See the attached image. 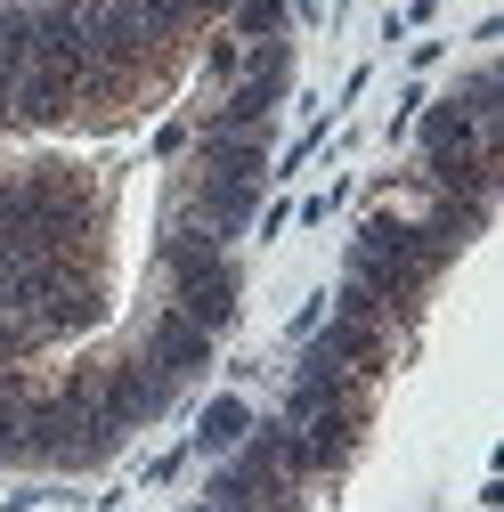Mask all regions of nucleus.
Wrapping results in <instances>:
<instances>
[{
    "mask_svg": "<svg viewBox=\"0 0 504 512\" xmlns=\"http://www.w3.org/2000/svg\"><path fill=\"white\" fill-rule=\"evenodd\" d=\"M326 309H334V326H318L309 342H318L334 366H350V374H366V382H374V374L391 366V317L374 309V293H366L358 277H342V293H334Z\"/></svg>",
    "mask_w": 504,
    "mask_h": 512,
    "instance_id": "nucleus-1",
    "label": "nucleus"
},
{
    "mask_svg": "<svg viewBox=\"0 0 504 512\" xmlns=\"http://www.w3.org/2000/svg\"><path fill=\"white\" fill-rule=\"evenodd\" d=\"M171 399H179V382L171 374H155L147 358H106L98 366V382H90V415H106L114 431H147V423H163L171 415Z\"/></svg>",
    "mask_w": 504,
    "mask_h": 512,
    "instance_id": "nucleus-2",
    "label": "nucleus"
},
{
    "mask_svg": "<svg viewBox=\"0 0 504 512\" xmlns=\"http://www.w3.org/2000/svg\"><path fill=\"white\" fill-rule=\"evenodd\" d=\"M0 114H9V131H66V122H82V74L25 66L0 98Z\"/></svg>",
    "mask_w": 504,
    "mask_h": 512,
    "instance_id": "nucleus-3",
    "label": "nucleus"
},
{
    "mask_svg": "<svg viewBox=\"0 0 504 512\" xmlns=\"http://www.w3.org/2000/svg\"><path fill=\"white\" fill-rule=\"evenodd\" d=\"M171 285V309L187 317V326H204L212 342L236 326V309H244V285H236V261L220 252V261H204V269H179V277H163Z\"/></svg>",
    "mask_w": 504,
    "mask_h": 512,
    "instance_id": "nucleus-4",
    "label": "nucleus"
},
{
    "mask_svg": "<svg viewBox=\"0 0 504 512\" xmlns=\"http://www.w3.org/2000/svg\"><path fill=\"white\" fill-rule=\"evenodd\" d=\"M326 407H366V374L334 366L318 342H301V366H293V391H285V423H309Z\"/></svg>",
    "mask_w": 504,
    "mask_h": 512,
    "instance_id": "nucleus-5",
    "label": "nucleus"
},
{
    "mask_svg": "<svg viewBox=\"0 0 504 512\" xmlns=\"http://www.w3.org/2000/svg\"><path fill=\"white\" fill-rule=\"evenodd\" d=\"M139 358H147L155 374H171V382H196V374H212V334L187 326V317L163 301V309L147 317V334H139Z\"/></svg>",
    "mask_w": 504,
    "mask_h": 512,
    "instance_id": "nucleus-6",
    "label": "nucleus"
},
{
    "mask_svg": "<svg viewBox=\"0 0 504 512\" xmlns=\"http://www.w3.org/2000/svg\"><path fill=\"white\" fill-rule=\"evenodd\" d=\"M179 212L196 220L212 244H236L252 220H261V187H252V179H187V204Z\"/></svg>",
    "mask_w": 504,
    "mask_h": 512,
    "instance_id": "nucleus-7",
    "label": "nucleus"
},
{
    "mask_svg": "<svg viewBox=\"0 0 504 512\" xmlns=\"http://www.w3.org/2000/svg\"><path fill=\"white\" fill-rule=\"evenodd\" d=\"M244 431H252V407H244L236 391H220V399L196 415V439H187V447H196V456H236Z\"/></svg>",
    "mask_w": 504,
    "mask_h": 512,
    "instance_id": "nucleus-8",
    "label": "nucleus"
},
{
    "mask_svg": "<svg viewBox=\"0 0 504 512\" xmlns=\"http://www.w3.org/2000/svg\"><path fill=\"white\" fill-rule=\"evenodd\" d=\"M285 25H293V0H236V9H228V33H236L244 49L285 41Z\"/></svg>",
    "mask_w": 504,
    "mask_h": 512,
    "instance_id": "nucleus-9",
    "label": "nucleus"
},
{
    "mask_svg": "<svg viewBox=\"0 0 504 512\" xmlns=\"http://www.w3.org/2000/svg\"><path fill=\"white\" fill-rule=\"evenodd\" d=\"M480 131H488V122H472L456 98H439V106H423V131H415V139H423V155H439V147H464V139H480Z\"/></svg>",
    "mask_w": 504,
    "mask_h": 512,
    "instance_id": "nucleus-10",
    "label": "nucleus"
},
{
    "mask_svg": "<svg viewBox=\"0 0 504 512\" xmlns=\"http://www.w3.org/2000/svg\"><path fill=\"white\" fill-rule=\"evenodd\" d=\"M204 74H212L220 90L244 74V41H236V33H212V49H204Z\"/></svg>",
    "mask_w": 504,
    "mask_h": 512,
    "instance_id": "nucleus-11",
    "label": "nucleus"
},
{
    "mask_svg": "<svg viewBox=\"0 0 504 512\" xmlns=\"http://www.w3.org/2000/svg\"><path fill=\"white\" fill-rule=\"evenodd\" d=\"M187 456H196V447H171V456H155V464H147V488H171V480L187 472Z\"/></svg>",
    "mask_w": 504,
    "mask_h": 512,
    "instance_id": "nucleus-12",
    "label": "nucleus"
},
{
    "mask_svg": "<svg viewBox=\"0 0 504 512\" xmlns=\"http://www.w3.org/2000/svg\"><path fill=\"white\" fill-rule=\"evenodd\" d=\"M0 464L17 472V407H9V399H0Z\"/></svg>",
    "mask_w": 504,
    "mask_h": 512,
    "instance_id": "nucleus-13",
    "label": "nucleus"
},
{
    "mask_svg": "<svg viewBox=\"0 0 504 512\" xmlns=\"http://www.w3.org/2000/svg\"><path fill=\"white\" fill-rule=\"evenodd\" d=\"M318 326H326V301H301V309H293V342H309Z\"/></svg>",
    "mask_w": 504,
    "mask_h": 512,
    "instance_id": "nucleus-14",
    "label": "nucleus"
},
{
    "mask_svg": "<svg viewBox=\"0 0 504 512\" xmlns=\"http://www.w3.org/2000/svg\"><path fill=\"white\" fill-rule=\"evenodd\" d=\"M187 139H196V131H187V122H163V131H155V155H179Z\"/></svg>",
    "mask_w": 504,
    "mask_h": 512,
    "instance_id": "nucleus-15",
    "label": "nucleus"
},
{
    "mask_svg": "<svg viewBox=\"0 0 504 512\" xmlns=\"http://www.w3.org/2000/svg\"><path fill=\"white\" fill-rule=\"evenodd\" d=\"M187 512H244V504H228V496H196Z\"/></svg>",
    "mask_w": 504,
    "mask_h": 512,
    "instance_id": "nucleus-16",
    "label": "nucleus"
},
{
    "mask_svg": "<svg viewBox=\"0 0 504 512\" xmlns=\"http://www.w3.org/2000/svg\"><path fill=\"white\" fill-rule=\"evenodd\" d=\"M236 9V0H196V17H228Z\"/></svg>",
    "mask_w": 504,
    "mask_h": 512,
    "instance_id": "nucleus-17",
    "label": "nucleus"
},
{
    "mask_svg": "<svg viewBox=\"0 0 504 512\" xmlns=\"http://www.w3.org/2000/svg\"><path fill=\"white\" fill-rule=\"evenodd\" d=\"M0 131H9V114H0Z\"/></svg>",
    "mask_w": 504,
    "mask_h": 512,
    "instance_id": "nucleus-18",
    "label": "nucleus"
}]
</instances>
